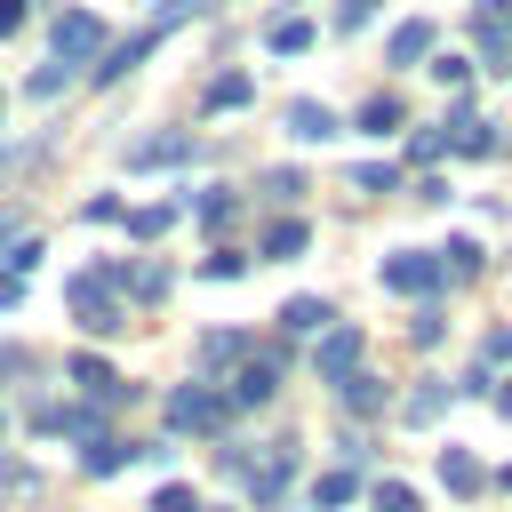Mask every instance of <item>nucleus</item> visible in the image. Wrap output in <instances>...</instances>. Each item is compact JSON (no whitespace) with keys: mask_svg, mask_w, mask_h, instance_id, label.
Segmentation results:
<instances>
[{"mask_svg":"<svg viewBox=\"0 0 512 512\" xmlns=\"http://www.w3.org/2000/svg\"><path fill=\"white\" fill-rule=\"evenodd\" d=\"M64 296H72V312H80V328H88V336L128 328V312H120V296H112V280H104V272H72V280H64Z\"/></svg>","mask_w":512,"mask_h":512,"instance_id":"f257e3e1","label":"nucleus"},{"mask_svg":"<svg viewBox=\"0 0 512 512\" xmlns=\"http://www.w3.org/2000/svg\"><path fill=\"white\" fill-rule=\"evenodd\" d=\"M232 400H216L208 384H176L168 392V432H224Z\"/></svg>","mask_w":512,"mask_h":512,"instance_id":"f03ea898","label":"nucleus"},{"mask_svg":"<svg viewBox=\"0 0 512 512\" xmlns=\"http://www.w3.org/2000/svg\"><path fill=\"white\" fill-rule=\"evenodd\" d=\"M448 272H440V256H424V248H392L384 256V288L392 296H432Z\"/></svg>","mask_w":512,"mask_h":512,"instance_id":"7ed1b4c3","label":"nucleus"},{"mask_svg":"<svg viewBox=\"0 0 512 512\" xmlns=\"http://www.w3.org/2000/svg\"><path fill=\"white\" fill-rule=\"evenodd\" d=\"M312 368H320V384H344L352 368H360V328H320V344H312Z\"/></svg>","mask_w":512,"mask_h":512,"instance_id":"20e7f679","label":"nucleus"},{"mask_svg":"<svg viewBox=\"0 0 512 512\" xmlns=\"http://www.w3.org/2000/svg\"><path fill=\"white\" fill-rule=\"evenodd\" d=\"M272 392H280V352H248L232 368V408H264Z\"/></svg>","mask_w":512,"mask_h":512,"instance_id":"39448f33","label":"nucleus"},{"mask_svg":"<svg viewBox=\"0 0 512 512\" xmlns=\"http://www.w3.org/2000/svg\"><path fill=\"white\" fill-rule=\"evenodd\" d=\"M112 40H104V24L88 16V8H72V16H56V56L64 64H88V56H104Z\"/></svg>","mask_w":512,"mask_h":512,"instance_id":"423d86ee","label":"nucleus"},{"mask_svg":"<svg viewBox=\"0 0 512 512\" xmlns=\"http://www.w3.org/2000/svg\"><path fill=\"white\" fill-rule=\"evenodd\" d=\"M104 280H112L120 296H136V304H160V296H168V264H152V256H144V264H104Z\"/></svg>","mask_w":512,"mask_h":512,"instance_id":"0eeeda50","label":"nucleus"},{"mask_svg":"<svg viewBox=\"0 0 512 512\" xmlns=\"http://www.w3.org/2000/svg\"><path fill=\"white\" fill-rule=\"evenodd\" d=\"M64 376H72L88 400H104V408H112V400H136V384H120V376H112L96 352H72V368H64Z\"/></svg>","mask_w":512,"mask_h":512,"instance_id":"6e6552de","label":"nucleus"},{"mask_svg":"<svg viewBox=\"0 0 512 512\" xmlns=\"http://www.w3.org/2000/svg\"><path fill=\"white\" fill-rule=\"evenodd\" d=\"M160 40H168V32H152V24H144L136 40H112V48H104V64H96V80H104V88H112V80H128V72H136V64H144Z\"/></svg>","mask_w":512,"mask_h":512,"instance_id":"1a4fd4ad","label":"nucleus"},{"mask_svg":"<svg viewBox=\"0 0 512 512\" xmlns=\"http://www.w3.org/2000/svg\"><path fill=\"white\" fill-rule=\"evenodd\" d=\"M176 160H192V136L184 128H160V136H136L128 144V168H176Z\"/></svg>","mask_w":512,"mask_h":512,"instance_id":"9d476101","label":"nucleus"},{"mask_svg":"<svg viewBox=\"0 0 512 512\" xmlns=\"http://www.w3.org/2000/svg\"><path fill=\"white\" fill-rule=\"evenodd\" d=\"M336 128H344V120H336L320 96H296V104H288V136H296V144H328Z\"/></svg>","mask_w":512,"mask_h":512,"instance_id":"9b49d317","label":"nucleus"},{"mask_svg":"<svg viewBox=\"0 0 512 512\" xmlns=\"http://www.w3.org/2000/svg\"><path fill=\"white\" fill-rule=\"evenodd\" d=\"M320 328H336V312L320 296H288L280 304V336H320Z\"/></svg>","mask_w":512,"mask_h":512,"instance_id":"f8f14e48","label":"nucleus"},{"mask_svg":"<svg viewBox=\"0 0 512 512\" xmlns=\"http://www.w3.org/2000/svg\"><path fill=\"white\" fill-rule=\"evenodd\" d=\"M448 400H456V384H440V376H424V384H416V392L400 400V416H408V424H440V416H448Z\"/></svg>","mask_w":512,"mask_h":512,"instance_id":"ddd939ff","label":"nucleus"},{"mask_svg":"<svg viewBox=\"0 0 512 512\" xmlns=\"http://www.w3.org/2000/svg\"><path fill=\"white\" fill-rule=\"evenodd\" d=\"M448 152H472V160H488V152H496V128H488L480 112H456V120H448Z\"/></svg>","mask_w":512,"mask_h":512,"instance_id":"4468645a","label":"nucleus"},{"mask_svg":"<svg viewBox=\"0 0 512 512\" xmlns=\"http://www.w3.org/2000/svg\"><path fill=\"white\" fill-rule=\"evenodd\" d=\"M424 56H432V24H424V16L400 24V32L384 40V64H424Z\"/></svg>","mask_w":512,"mask_h":512,"instance_id":"2eb2a0df","label":"nucleus"},{"mask_svg":"<svg viewBox=\"0 0 512 512\" xmlns=\"http://www.w3.org/2000/svg\"><path fill=\"white\" fill-rule=\"evenodd\" d=\"M248 352H256V344H248L240 328H208V336H200V360H208V368H240Z\"/></svg>","mask_w":512,"mask_h":512,"instance_id":"dca6fc26","label":"nucleus"},{"mask_svg":"<svg viewBox=\"0 0 512 512\" xmlns=\"http://www.w3.org/2000/svg\"><path fill=\"white\" fill-rule=\"evenodd\" d=\"M440 488H448V496H480V464H472V448H440Z\"/></svg>","mask_w":512,"mask_h":512,"instance_id":"f3484780","label":"nucleus"},{"mask_svg":"<svg viewBox=\"0 0 512 512\" xmlns=\"http://www.w3.org/2000/svg\"><path fill=\"white\" fill-rule=\"evenodd\" d=\"M352 496H360V472H352V464H344V472H320V480H312V512H344Z\"/></svg>","mask_w":512,"mask_h":512,"instance_id":"a211bd4d","label":"nucleus"},{"mask_svg":"<svg viewBox=\"0 0 512 512\" xmlns=\"http://www.w3.org/2000/svg\"><path fill=\"white\" fill-rule=\"evenodd\" d=\"M264 48H272V56H304V48H312V24H304V16H272V24H264Z\"/></svg>","mask_w":512,"mask_h":512,"instance_id":"6ab92c4d","label":"nucleus"},{"mask_svg":"<svg viewBox=\"0 0 512 512\" xmlns=\"http://www.w3.org/2000/svg\"><path fill=\"white\" fill-rule=\"evenodd\" d=\"M336 400H344V408H352V416H376V408H384V400H392V392H384V384H376V376H360V368H352V376H344V384H336Z\"/></svg>","mask_w":512,"mask_h":512,"instance_id":"aec40b11","label":"nucleus"},{"mask_svg":"<svg viewBox=\"0 0 512 512\" xmlns=\"http://www.w3.org/2000/svg\"><path fill=\"white\" fill-rule=\"evenodd\" d=\"M136 456H152V448H128V440H112V432L88 440V472H128Z\"/></svg>","mask_w":512,"mask_h":512,"instance_id":"412c9836","label":"nucleus"},{"mask_svg":"<svg viewBox=\"0 0 512 512\" xmlns=\"http://www.w3.org/2000/svg\"><path fill=\"white\" fill-rule=\"evenodd\" d=\"M248 96H256V80H248V72H216V80H208V112H240Z\"/></svg>","mask_w":512,"mask_h":512,"instance_id":"4be33fe9","label":"nucleus"},{"mask_svg":"<svg viewBox=\"0 0 512 512\" xmlns=\"http://www.w3.org/2000/svg\"><path fill=\"white\" fill-rule=\"evenodd\" d=\"M304 240H312V232H304V216H280V224L264 232V256H272V264H288V256H304Z\"/></svg>","mask_w":512,"mask_h":512,"instance_id":"5701e85b","label":"nucleus"},{"mask_svg":"<svg viewBox=\"0 0 512 512\" xmlns=\"http://www.w3.org/2000/svg\"><path fill=\"white\" fill-rule=\"evenodd\" d=\"M40 432H80V440H96V408L56 400V408H40Z\"/></svg>","mask_w":512,"mask_h":512,"instance_id":"b1692460","label":"nucleus"},{"mask_svg":"<svg viewBox=\"0 0 512 512\" xmlns=\"http://www.w3.org/2000/svg\"><path fill=\"white\" fill-rule=\"evenodd\" d=\"M472 40H480V64H496L504 72V16L488 8V16H472Z\"/></svg>","mask_w":512,"mask_h":512,"instance_id":"393cba45","label":"nucleus"},{"mask_svg":"<svg viewBox=\"0 0 512 512\" xmlns=\"http://www.w3.org/2000/svg\"><path fill=\"white\" fill-rule=\"evenodd\" d=\"M400 128V96H368L360 104V136H392Z\"/></svg>","mask_w":512,"mask_h":512,"instance_id":"a878e982","label":"nucleus"},{"mask_svg":"<svg viewBox=\"0 0 512 512\" xmlns=\"http://www.w3.org/2000/svg\"><path fill=\"white\" fill-rule=\"evenodd\" d=\"M232 208H240V192H224V184H208V192L192 200V216H200V224H216V232L232 224Z\"/></svg>","mask_w":512,"mask_h":512,"instance_id":"bb28decb","label":"nucleus"},{"mask_svg":"<svg viewBox=\"0 0 512 512\" xmlns=\"http://www.w3.org/2000/svg\"><path fill=\"white\" fill-rule=\"evenodd\" d=\"M480 264H488V256H480V240H448V248H440V272H456V280H472Z\"/></svg>","mask_w":512,"mask_h":512,"instance_id":"cd10ccee","label":"nucleus"},{"mask_svg":"<svg viewBox=\"0 0 512 512\" xmlns=\"http://www.w3.org/2000/svg\"><path fill=\"white\" fill-rule=\"evenodd\" d=\"M368 504H376V512H416V488H408V480H376Z\"/></svg>","mask_w":512,"mask_h":512,"instance_id":"c85d7f7f","label":"nucleus"},{"mask_svg":"<svg viewBox=\"0 0 512 512\" xmlns=\"http://www.w3.org/2000/svg\"><path fill=\"white\" fill-rule=\"evenodd\" d=\"M64 80H72V64H64V56H56V64H40V72H32V80H24V88H32V96H40V104H48V96H56V88H64Z\"/></svg>","mask_w":512,"mask_h":512,"instance_id":"c756f323","label":"nucleus"},{"mask_svg":"<svg viewBox=\"0 0 512 512\" xmlns=\"http://www.w3.org/2000/svg\"><path fill=\"white\" fill-rule=\"evenodd\" d=\"M392 184H400V176H392L384 160H360V168H352V192H392Z\"/></svg>","mask_w":512,"mask_h":512,"instance_id":"7c9ffc66","label":"nucleus"},{"mask_svg":"<svg viewBox=\"0 0 512 512\" xmlns=\"http://www.w3.org/2000/svg\"><path fill=\"white\" fill-rule=\"evenodd\" d=\"M168 224H176V208H136V216H128V232H136V240H160Z\"/></svg>","mask_w":512,"mask_h":512,"instance_id":"2f4dec72","label":"nucleus"},{"mask_svg":"<svg viewBox=\"0 0 512 512\" xmlns=\"http://www.w3.org/2000/svg\"><path fill=\"white\" fill-rule=\"evenodd\" d=\"M240 272H248V256H240V248H216V256L200 264V280H240Z\"/></svg>","mask_w":512,"mask_h":512,"instance_id":"473e14b6","label":"nucleus"},{"mask_svg":"<svg viewBox=\"0 0 512 512\" xmlns=\"http://www.w3.org/2000/svg\"><path fill=\"white\" fill-rule=\"evenodd\" d=\"M376 24V0H336V32H368Z\"/></svg>","mask_w":512,"mask_h":512,"instance_id":"72a5a7b5","label":"nucleus"},{"mask_svg":"<svg viewBox=\"0 0 512 512\" xmlns=\"http://www.w3.org/2000/svg\"><path fill=\"white\" fill-rule=\"evenodd\" d=\"M296 192H304L296 168H264V200H296Z\"/></svg>","mask_w":512,"mask_h":512,"instance_id":"f704fd0d","label":"nucleus"},{"mask_svg":"<svg viewBox=\"0 0 512 512\" xmlns=\"http://www.w3.org/2000/svg\"><path fill=\"white\" fill-rule=\"evenodd\" d=\"M152 512H200V496H192V488H184V480H168V488H160V496H152Z\"/></svg>","mask_w":512,"mask_h":512,"instance_id":"c9c22d12","label":"nucleus"},{"mask_svg":"<svg viewBox=\"0 0 512 512\" xmlns=\"http://www.w3.org/2000/svg\"><path fill=\"white\" fill-rule=\"evenodd\" d=\"M432 80H440V88H464L472 64H464V56H432Z\"/></svg>","mask_w":512,"mask_h":512,"instance_id":"e433bc0d","label":"nucleus"},{"mask_svg":"<svg viewBox=\"0 0 512 512\" xmlns=\"http://www.w3.org/2000/svg\"><path fill=\"white\" fill-rule=\"evenodd\" d=\"M32 264H40V240H8V264H0V272H16V280H24Z\"/></svg>","mask_w":512,"mask_h":512,"instance_id":"4c0bfd02","label":"nucleus"},{"mask_svg":"<svg viewBox=\"0 0 512 512\" xmlns=\"http://www.w3.org/2000/svg\"><path fill=\"white\" fill-rule=\"evenodd\" d=\"M440 328H448L440 312H416V320H408V336H416V344H440Z\"/></svg>","mask_w":512,"mask_h":512,"instance_id":"58836bf2","label":"nucleus"},{"mask_svg":"<svg viewBox=\"0 0 512 512\" xmlns=\"http://www.w3.org/2000/svg\"><path fill=\"white\" fill-rule=\"evenodd\" d=\"M24 16H32L24 0H0V40H16V32H24Z\"/></svg>","mask_w":512,"mask_h":512,"instance_id":"ea45409f","label":"nucleus"},{"mask_svg":"<svg viewBox=\"0 0 512 512\" xmlns=\"http://www.w3.org/2000/svg\"><path fill=\"white\" fill-rule=\"evenodd\" d=\"M480 360H512V328H488V344H480Z\"/></svg>","mask_w":512,"mask_h":512,"instance_id":"a19ab883","label":"nucleus"},{"mask_svg":"<svg viewBox=\"0 0 512 512\" xmlns=\"http://www.w3.org/2000/svg\"><path fill=\"white\" fill-rule=\"evenodd\" d=\"M16 304H24V280H16V272H0V312H16Z\"/></svg>","mask_w":512,"mask_h":512,"instance_id":"79ce46f5","label":"nucleus"},{"mask_svg":"<svg viewBox=\"0 0 512 512\" xmlns=\"http://www.w3.org/2000/svg\"><path fill=\"white\" fill-rule=\"evenodd\" d=\"M496 408H504V416H512V384H496Z\"/></svg>","mask_w":512,"mask_h":512,"instance_id":"37998d69","label":"nucleus"},{"mask_svg":"<svg viewBox=\"0 0 512 512\" xmlns=\"http://www.w3.org/2000/svg\"><path fill=\"white\" fill-rule=\"evenodd\" d=\"M504 488H512V472H504Z\"/></svg>","mask_w":512,"mask_h":512,"instance_id":"c03bdc74","label":"nucleus"},{"mask_svg":"<svg viewBox=\"0 0 512 512\" xmlns=\"http://www.w3.org/2000/svg\"><path fill=\"white\" fill-rule=\"evenodd\" d=\"M0 424H8V416H0Z\"/></svg>","mask_w":512,"mask_h":512,"instance_id":"a18cd8bd","label":"nucleus"}]
</instances>
